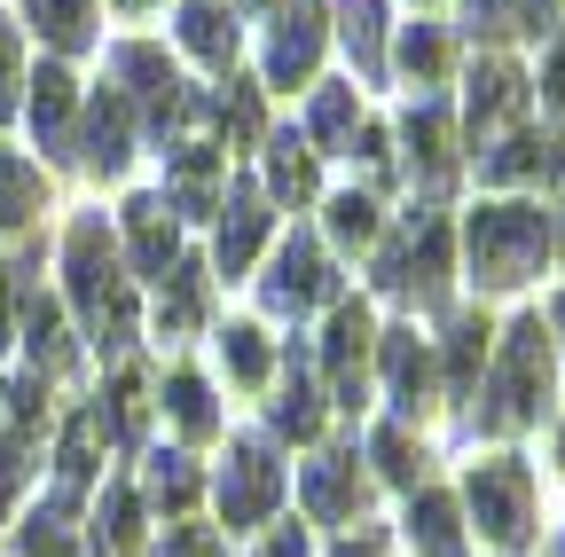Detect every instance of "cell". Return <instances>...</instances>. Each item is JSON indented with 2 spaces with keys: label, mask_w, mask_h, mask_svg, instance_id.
I'll return each instance as SVG.
<instances>
[{
  "label": "cell",
  "mask_w": 565,
  "mask_h": 557,
  "mask_svg": "<svg viewBox=\"0 0 565 557\" xmlns=\"http://www.w3.org/2000/svg\"><path fill=\"white\" fill-rule=\"evenodd\" d=\"M63 275H71V307H79L87 338L103 345V354H126V338H134V283L118 275V244L95 213L71 221L63 236Z\"/></svg>",
  "instance_id": "1"
},
{
  "label": "cell",
  "mask_w": 565,
  "mask_h": 557,
  "mask_svg": "<svg viewBox=\"0 0 565 557\" xmlns=\"http://www.w3.org/2000/svg\"><path fill=\"white\" fill-rule=\"evenodd\" d=\"M471 400H479V408H471L479 432H519V425H534V416H542V400H550V322H542V314H519V322H511L503 362H494V385L471 393Z\"/></svg>",
  "instance_id": "2"
},
{
  "label": "cell",
  "mask_w": 565,
  "mask_h": 557,
  "mask_svg": "<svg viewBox=\"0 0 565 557\" xmlns=\"http://www.w3.org/2000/svg\"><path fill=\"white\" fill-rule=\"evenodd\" d=\"M550 259V213L542 204H479L471 213V275L487 291H511Z\"/></svg>",
  "instance_id": "3"
},
{
  "label": "cell",
  "mask_w": 565,
  "mask_h": 557,
  "mask_svg": "<svg viewBox=\"0 0 565 557\" xmlns=\"http://www.w3.org/2000/svg\"><path fill=\"white\" fill-rule=\"evenodd\" d=\"M377 283L416 299V307H440L448 299V221L440 213H416L393 228V244L377 251Z\"/></svg>",
  "instance_id": "4"
},
{
  "label": "cell",
  "mask_w": 565,
  "mask_h": 557,
  "mask_svg": "<svg viewBox=\"0 0 565 557\" xmlns=\"http://www.w3.org/2000/svg\"><path fill=\"white\" fill-rule=\"evenodd\" d=\"M463 495H471V518H479V534H487L494 549H526V534H534V479H526L519 456L471 463Z\"/></svg>",
  "instance_id": "5"
},
{
  "label": "cell",
  "mask_w": 565,
  "mask_h": 557,
  "mask_svg": "<svg viewBox=\"0 0 565 557\" xmlns=\"http://www.w3.org/2000/svg\"><path fill=\"white\" fill-rule=\"evenodd\" d=\"M110 63H118V79H126L118 95H126L134 126H150L158 142H166V133H173V126H181V118L196 110V95L181 87V72H173V63H166L158 47H141V40H126V47H118Z\"/></svg>",
  "instance_id": "6"
},
{
  "label": "cell",
  "mask_w": 565,
  "mask_h": 557,
  "mask_svg": "<svg viewBox=\"0 0 565 557\" xmlns=\"http://www.w3.org/2000/svg\"><path fill=\"white\" fill-rule=\"evenodd\" d=\"M40 425H47V385H40V377H9V385H0V518H9L17 486H24V471H32Z\"/></svg>",
  "instance_id": "7"
},
{
  "label": "cell",
  "mask_w": 565,
  "mask_h": 557,
  "mask_svg": "<svg viewBox=\"0 0 565 557\" xmlns=\"http://www.w3.org/2000/svg\"><path fill=\"white\" fill-rule=\"evenodd\" d=\"M370 345H377L370 307L362 299H338L330 330H322V369H330V400L338 408H362V393H370Z\"/></svg>",
  "instance_id": "8"
},
{
  "label": "cell",
  "mask_w": 565,
  "mask_h": 557,
  "mask_svg": "<svg viewBox=\"0 0 565 557\" xmlns=\"http://www.w3.org/2000/svg\"><path fill=\"white\" fill-rule=\"evenodd\" d=\"M275 503H282V463H275V448H267V440H236V448H228V479H221V518H228V534H236V526H259Z\"/></svg>",
  "instance_id": "9"
},
{
  "label": "cell",
  "mask_w": 565,
  "mask_h": 557,
  "mask_svg": "<svg viewBox=\"0 0 565 557\" xmlns=\"http://www.w3.org/2000/svg\"><path fill=\"white\" fill-rule=\"evenodd\" d=\"M330 291H338V275H330V259H322L315 236H291V244L275 251L267 283H259V299H267L275 314H307V307H322Z\"/></svg>",
  "instance_id": "10"
},
{
  "label": "cell",
  "mask_w": 565,
  "mask_h": 557,
  "mask_svg": "<svg viewBox=\"0 0 565 557\" xmlns=\"http://www.w3.org/2000/svg\"><path fill=\"white\" fill-rule=\"evenodd\" d=\"M322 55V0H275V40H267V79L299 87Z\"/></svg>",
  "instance_id": "11"
},
{
  "label": "cell",
  "mask_w": 565,
  "mask_h": 557,
  "mask_svg": "<svg viewBox=\"0 0 565 557\" xmlns=\"http://www.w3.org/2000/svg\"><path fill=\"white\" fill-rule=\"evenodd\" d=\"M79 158H87V173H103V181H118V173H126V158H134V110H126V95H118V87H103V95L87 103Z\"/></svg>",
  "instance_id": "12"
},
{
  "label": "cell",
  "mask_w": 565,
  "mask_h": 557,
  "mask_svg": "<svg viewBox=\"0 0 565 557\" xmlns=\"http://www.w3.org/2000/svg\"><path fill=\"white\" fill-rule=\"evenodd\" d=\"M408 181H416L424 196H440V189L456 181V126H448L440 103H416V110H408Z\"/></svg>",
  "instance_id": "13"
},
{
  "label": "cell",
  "mask_w": 565,
  "mask_h": 557,
  "mask_svg": "<svg viewBox=\"0 0 565 557\" xmlns=\"http://www.w3.org/2000/svg\"><path fill=\"white\" fill-rule=\"evenodd\" d=\"M519 103H526V72H519V63L511 55H479V72H471V142L487 150L494 142V126H503V118H519Z\"/></svg>",
  "instance_id": "14"
},
{
  "label": "cell",
  "mask_w": 565,
  "mask_h": 557,
  "mask_svg": "<svg viewBox=\"0 0 565 557\" xmlns=\"http://www.w3.org/2000/svg\"><path fill=\"white\" fill-rule=\"evenodd\" d=\"M479 173L487 181H550V173H565V133H534V126H511V142L503 150H487L479 158Z\"/></svg>",
  "instance_id": "15"
},
{
  "label": "cell",
  "mask_w": 565,
  "mask_h": 557,
  "mask_svg": "<svg viewBox=\"0 0 565 557\" xmlns=\"http://www.w3.org/2000/svg\"><path fill=\"white\" fill-rule=\"evenodd\" d=\"M267 236V189L259 181H236L228 189V213H221V275H244L252 251Z\"/></svg>",
  "instance_id": "16"
},
{
  "label": "cell",
  "mask_w": 565,
  "mask_h": 557,
  "mask_svg": "<svg viewBox=\"0 0 565 557\" xmlns=\"http://www.w3.org/2000/svg\"><path fill=\"white\" fill-rule=\"evenodd\" d=\"M126 236H134L141 275H166V267L181 259V221L166 213V196H134V204H126Z\"/></svg>",
  "instance_id": "17"
},
{
  "label": "cell",
  "mask_w": 565,
  "mask_h": 557,
  "mask_svg": "<svg viewBox=\"0 0 565 557\" xmlns=\"http://www.w3.org/2000/svg\"><path fill=\"white\" fill-rule=\"evenodd\" d=\"M166 158H173V173H166V213H212V196H221V150L189 142V150H166Z\"/></svg>",
  "instance_id": "18"
},
{
  "label": "cell",
  "mask_w": 565,
  "mask_h": 557,
  "mask_svg": "<svg viewBox=\"0 0 565 557\" xmlns=\"http://www.w3.org/2000/svg\"><path fill=\"white\" fill-rule=\"evenodd\" d=\"M24 354H32V377L40 385H55V377L79 369V345L63 338V314L47 299H24Z\"/></svg>",
  "instance_id": "19"
},
{
  "label": "cell",
  "mask_w": 565,
  "mask_h": 557,
  "mask_svg": "<svg viewBox=\"0 0 565 557\" xmlns=\"http://www.w3.org/2000/svg\"><path fill=\"white\" fill-rule=\"evenodd\" d=\"M370 503V479L353 471V456H322L315 471H307V511L315 518H353Z\"/></svg>",
  "instance_id": "20"
},
{
  "label": "cell",
  "mask_w": 565,
  "mask_h": 557,
  "mask_svg": "<svg viewBox=\"0 0 565 557\" xmlns=\"http://www.w3.org/2000/svg\"><path fill=\"white\" fill-rule=\"evenodd\" d=\"M181 40L212 63V72H228V63H236V0H189V9H181Z\"/></svg>",
  "instance_id": "21"
},
{
  "label": "cell",
  "mask_w": 565,
  "mask_h": 557,
  "mask_svg": "<svg viewBox=\"0 0 565 557\" xmlns=\"http://www.w3.org/2000/svg\"><path fill=\"white\" fill-rule=\"evenodd\" d=\"M377 345H385V385H393L401 416H424V393H433V362H424V338H416V330H393V338H377Z\"/></svg>",
  "instance_id": "22"
},
{
  "label": "cell",
  "mask_w": 565,
  "mask_h": 557,
  "mask_svg": "<svg viewBox=\"0 0 565 557\" xmlns=\"http://www.w3.org/2000/svg\"><path fill=\"white\" fill-rule=\"evenodd\" d=\"M408 542L424 557H463V526H456V503L440 495V486H424V495L408 503Z\"/></svg>",
  "instance_id": "23"
},
{
  "label": "cell",
  "mask_w": 565,
  "mask_h": 557,
  "mask_svg": "<svg viewBox=\"0 0 565 557\" xmlns=\"http://www.w3.org/2000/svg\"><path fill=\"white\" fill-rule=\"evenodd\" d=\"M24 17H32V32H40L47 47H63V55H79V47L95 40V0H24Z\"/></svg>",
  "instance_id": "24"
},
{
  "label": "cell",
  "mask_w": 565,
  "mask_h": 557,
  "mask_svg": "<svg viewBox=\"0 0 565 557\" xmlns=\"http://www.w3.org/2000/svg\"><path fill=\"white\" fill-rule=\"evenodd\" d=\"M95 416H103V440L134 448V440H141V416H150V385H141V369H118L110 393L95 400Z\"/></svg>",
  "instance_id": "25"
},
{
  "label": "cell",
  "mask_w": 565,
  "mask_h": 557,
  "mask_svg": "<svg viewBox=\"0 0 565 557\" xmlns=\"http://www.w3.org/2000/svg\"><path fill=\"white\" fill-rule=\"evenodd\" d=\"M158 283H166V299H158V330H166V338L196 330V322H204V267H196V259H173Z\"/></svg>",
  "instance_id": "26"
},
{
  "label": "cell",
  "mask_w": 565,
  "mask_h": 557,
  "mask_svg": "<svg viewBox=\"0 0 565 557\" xmlns=\"http://www.w3.org/2000/svg\"><path fill=\"white\" fill-rule=\"evenodd\" d=\"M32 133H40V150H71V72H55V63H47V72L32 79Z\"/></svg>",
  "instance_id": "27"
},
{
  "label": "cell",
  "mask_w": 565,
  "mask_h": 557,
  "mask_svg": "<svg viewBox=\"0 0 565 557\" xmlns=\"http://www.w3.org/2000/svg\"><path fill=\"white\" fill-rule=\"evenodd\" d=\"M487 338H494V330H487V314H456V322H448V393H456V400H471V393H479Z\"/></svg>",
  "instance_id": "28"
},
{
  "label": "cell",
  "mask_w": 565,
  "mask_h": 557,
  "mask_svg": "<svg viewBox=\"0 0 565 557\" xmlns=\"http://www.w3.org/2000/svg\"><path fill=\"white\" fill-rule=\"evenodd\" d=\"M338 24H345V47L362 63V79H385V0H345Z\"/></svg>",
  "instance_id": "29"
},
{
  "label": "cell",
  "mask_w": 565,
  "mask_h": 557,
  "mask_svg": "<svg viewBox=\"0 0 565 557\" xmlns=\"http://www.w3.org/2000/svg\"><path fill=\"white\" fill-rule=\"evenodd\" d=\"M95 448H103V416L79 408V416H71V432H63V456H55L63 463V486H55L63 503H79V486L95 479Z\"/></svg>",
  "instance_id": "30"
},
{
  "label": "cell",
  "mask_w": 565,
  "mask_h": 557,
  "mask_svg": "<svg viewBox=\"0 0 565 557\" xmlns=\"http://www.w3.org/2000/svg\"><path fill=\"white\" fill-rule=\"evenodd\" d=\"M40 204H47V173L0 150V228H24V221L40 213Z\"/></svg>",
  "instance_id": "31"
},
{
  "label": "cell",
  "mask_w": 565,
  "mask_h": 557,
  "mask_svg": "<svg viewBox=\"0 0 565 557\" xmlns=\"http://www.w3.org/2000/svg\"><path fill=\"white\" fill-rule=\"evenodd\" d=\"M166 408H173V425H181L189 440H212V432H221V416H212V393H204L196 369H173V377H166Z\"/></svg>",
  "instance_id": "32"
},
{
  "label": "cell",
  "mask_w": 565,
  "mask_h": 557,
  "mask_svg": "<svg viewBox=\"0 0 565 557\" xmlns=\"http://www.w3.org/2000/svg\"><path fill=\"white\" fill-rule=\"evenodd\" d=\"M134 534H141V495H134V486H110L103 518H95V549L103 557H134Z\"/></svg>",
  "instance_id": "33"
},
{
  "label": "cell",
  "mask_w": 565,
  "mask_h": 557,
  "mask_svg": "<svg viewBox=\"0 0 565 557\" xmlns=\"http://www.w3.org/2000/svg\"><path fill=\"white\" fill-rule=\"evenodd\" d=\"M275 432H282V440H315V432H322V393L307 385V369H291V385H282V400H275Z\"/></svg>",
  "instance_id": "34"
},
{
  "label": "cell",
  "mask_w": 565,
  "mask_h": 557,
  "mask_svg": "<svg viewBox=\"0 0 565 557\" xmlns=\"http://www.w3.org/2000/svg\"><path fill=\"white\" fill-rule=\"evenodd\" d=\"M196 486H204V479H196L189 456H150V503H158L166 518H181V511L196 503Z\"/></svg>",
  "instance_id": "35"
},
{
  "label": "cell",
  "mask_w": 565,
  "mask_h": 557,
  "mask_svg": "<svg viewBox=\"0 0 565 557\" xmlns=\"http://www.w3.org/2000/svg\"><path fill=\"white\" fill-rule=\"evenodd\" d=\"M267 189H275V196H291V204H307V196H315V150L282 133L275 158H267Z\"/></svg>",
  "instance_id": "36"
},
{
  "label": "cell",
  "mask_w": 565,
  "mask_h": 557,
  "mask_svg": "<svg viewBox=\"0 0 565 557\" xmlns=\"http://www.w3.org/2000/svg\"><path fill=\"white\" fill-rule=\"evenodd\" d=\"M24 557H79V542H71V503H63V495L24 518Z\"/></svg>",
  "instance_id": "37"
},
{
  "label": "cell",
  "mask_w": 565,
  "mask_h": 557,
  "mask_svg": "<svg viewBox=\"0 0 565 557\" xmlns=\"http://www.w3.org/2000/svg\"><path fill=\"white\" fill-rule=\"evenodd\" d=\"M401 63H408V79H416V87H433V79L448 72V32H440V24H408Z\"/></svg>",
  "instance_id": "38"
},
{
  "label": "cell",
  "mask_w": 565,
  "mask_h": 557,
  "mask_svg": "<svg viewBox=\"0 0 565 557\" xmlns=\"http://www.w3.org/2000/svg\"><path fill=\"white\" fill-rule=\"evenodd\" d=\"M307 133H315L322 150H338L345 133H353V87H322L315 110H307Z\"/></svg>",
  "instance_id": "39"
},
{
  "label": "cell",
  "mask_w": 565,
  "mask_h": 557,
  "mask_svg": "<svg viewBox=\"0 0 565 557\" xmlns=\"http://www.w3.org/2000/svg\"><path fill=\"white\" fill-rule=\"evenodd\" d=\"M370 456H377V471H385L393 486H416V471H424V448H416L401 425H385V432L370 440Z\"/></svg>",
  "instance_id": "40"
},
{
  "label": "cell",
  "mask_w": 565,
  "mask_h": 557,
  "mask_svg": "<svg viewBox=\"0 0 565 557\" xmlns=\"http://www.w3.org/2000/svg\"><path fill=\"white\" fill-rule=\"evenodd\" d=\"M221 354H228V377H236V385H267V338H259L252 322H236V330L221 338Z\"/></svg>",
  "instance_id": "41"
},
{
  "label": "cell",
  "mask_w": 565,
  "mask_h": 557,
  "mask_svg": "<svg viewBox=\"0 0 565 557\" xmlns=\"http://www.w3.org/2000/svg\"><path fill=\"white\" fill-rule=\"evenodd\" d=\"M330 236H338V244H370V236H377V204H370V196H338V204H330Z\"/></svg>",
  "instance_id": "42"
},
{
  "label": "cell",
  "mask_w": 565,
  "mask_h": 557,
  "mask_svg": "<svg viewBox=\"0 0 565 557\" xmlns=\"http://www.w3.org/2000/svg\"><path fill=\"white\" fill-rule=\"evenodd\" d=\"M221 126L236 133V142H259V95H252V79H228V95H221Z\"/></svg>",
  "instance_id": "43"
},
{
  "label": "cell",
  "mask_w": 565,
  "mask_h": 557,
  "mask_svg": "<svg viewBox=\"0 0 565 557\" xmlns=\"http://www.w3.org/2000/svg\"><path fill=\"white\" fill-rule=\"evenodd\" d=\"M17 87H24V55H17V24L0 17V126L17 118Z\"/></svg>",
  "instance_id": "44"
},
{
  "label": "cell",
  "mask_w": 565,
  "mask_h": 557,
  "mask_svg": "<svg viewBox=\"0 0 565 557\" xmlns=\"http://www.w3.org/2000/svg\"><path fill=\"white\" fill-rule=\"evenodd\" d=\"M503 24L526 32V40H542V32L557 24V0H503Z\"/></svg>",
  "instance_id": "45"
},
{
  "label": "cell",
  "mask_w": 565,
  "mask_h": 557,
  "mask_svg": "<svg viewBox=\"0 0 565 557\" xmlns=\"http://www.w3.org/2000/svg\"><path fill=\"white\" fill-rule=\"evenodd\" d=\"M158 557H221V534H212V526H166Z\"/></svg>",
  "instance_id": "46"
},
{
  "label": "cell",
  "mask_w": 565,
  "mask_h": 557,
  "mask_svg": "<svg viewBox=\"0 0 565 557\" xmlns=\"http://www.w3.org/2000/svg\"><path fill=\"white\" fill-rule=\"evenodd\" d=\"M542 95L565 110V40H557V47H550V63H542Z\"/></svg>",
  "instance_id": "47"
},
{
  "label": "cell",
  "mask_w": 565,
  "mask_h": 557,
  "mask_svg": "<svg viewBox=\"0 0 565 557\" xmlns=\"http://www.w3.org/2000/svg\"><path fill=\"white\" fill-rule=\"evenodd\" d=\"M259 557H307V534H299V526H282V534H275Z\"/></svg>",
  "instance_id": "48"
},
{
  "label": "cell",
  "mask_w": 565,
  "mask_h": 557,
  "mask_svg": "<svg viewBox=\"0 0 565 557\" xmlns=\"http://www.w3.org/2000/svg\"><path fill=\"white\" fill-rule=\"evenodd\" d=\"M377 549H385V542H377V534H353V542H345V549H338V557H377Z\"/></svg>",
  "instance_id": "49"
},
{
  "label": "cell",
  "mask_w": 565,
  "mask_h": 557,
  "mask_svg": "<svg viewBox=\"0 0 565 557\" xmlns=\"http://www.w3.org/2000/svg\"><path fill=\"white\" fill-rule=\"evenodd\" d=\"M9 283H17V275L0 267V345H9Z\"/></svg>",
  "instance_id": "50"
},
{
  "label": "cell",
  "mask_w": 565,
  "mask_h": 557,
  "mask_svg": "<svg viewBox=\"0 0 565 557\" xmlns=\"http://www.w3.org/2000/svg\"><path fill=\"white\" fill-rule=\"evenodd\" d=\"M550 330H557V338H565V299H557V307H550Z\"/></svg>",
  "instance_id": "51"
},
{
  "label": "cell",
  "mask_w": 565,
  "mask_h": 557,
  "mask_svg": "<svg viewBox=\"0 0 565 557\" xmlns=\"http://www.w3.org/2000/svg\"><path fill=\"white\" fill-rule=\"evenodd\" d=\"M118 9H134V17H141V9H158V0H118Z\"/></svg>",
  "instance_id": "52"
},
{
  "label": "cell",
  "mask_w": 565,
  "mask_h": 557,
  "mask_svg": "<svg viewBox=\"0 0 565 557\" xmlns=\"http://www.w3.org/2000/svg\"><path fill=\"white\" fill-rule=\"evenodd\" d=\"M557 471H565V432H557Z\"/></svg>",
  "instance_id": "53"
}]
</instances>
